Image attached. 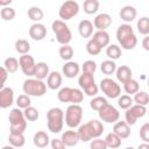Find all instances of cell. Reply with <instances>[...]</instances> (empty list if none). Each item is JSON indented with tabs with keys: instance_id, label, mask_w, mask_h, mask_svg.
<instances>
[{
	"instance_id": "6da1fadb",
	"label": "cell",
	"mask_w": 149,
	"mask_h": 149,
	"mask_svg": "<svg viewBox=\"0 0 149 149\" xmlns=\"http://www.w3.org/2000/svg\"><path fill=\"white\" fill-rule=\"evenodd\" d=\"M77 132L80 141L88 142L100 137V135L104 133V125L99 120H90L86 123L80 125Z\"/></svg>"
},
{
	"instance_id": "7a4b0ae2",
	"label": "cell",
	"mask_w": 149,
	"mask_h": 149,
	"mask_svg": "<svg viewBox=\"0 0 149 149\" xmlns=\"http://www.w3.org/2000/svg\"><path fill=\"white\" fill-rule=\"evenodd\" d=\"M116 40L122 49L133 50L137 44V37L129 23L120 24L116 29Z\"/></svg>"
},
{
	"instance_id": "3957f363",
	"label": "cell",
	"mask_w": 149,
	"mask_h": 149,
	"mask_svg": "<svg viewBox=\"0 0 149 149\" xmlns=\"http://www.w3.org/2000/svg\"><path fill=\"white\" fill-rule=\"evenodd\" d=\"M47 125L48 129L54 133L58 134L63 130L64 126V112L59 107H52L47 112Z\"/></svg>"
},
{
	"instance_id": "277c9868",
	"label": "cell",
	"mask_w": 149,
	"mask_h": 149,
	"mask_svg": "<svg viewBox=\"0 0 149 149\" xmlns=\"http://www.w3.org/2000/svg\"><path fill=\"white\" fill-rule=\"evenodd\" d=\"M22 90L29 97H42L47 93V84L36 78H28L23 81Z\"/></svg>"
},
{
	"instance_id": "5b68a950",
	"label": "cell",
	"mask_w": 149,
	"mask_h": 149,
	"mask_svg": "<svg viewBox=\"0 0 149 149\" xmlns=\"http://www.w3.org/2000/svg\"><path fill=\"white\" fill-rule=\"evenodd\" d=\"M51 29H52L54 34L56 35V40L59 44H62V45L69 44L70 41L72 40V33H71L69 26L64 21L55 20L51 23Z\"/></svg>"
},
{
	"instance_id": "8992f818",
	"label": "cell",
	"mask_w": 149,
	"mask_h": 149,
	"mask_svg": "<svg viewBox=\"0 0 149 149\" xmlns=\"http://www.w3.org/2000/svg\"><path fill=\"white\" fill-rule=\"evenodd\" d=\"M8 120L10 123V133H21L23 134L27 128V120L24 118L23 111H21L19 107L13 108L9 112Z\"/></svg>"
},
{
	"instance_id": "52a82bcc",
	"label": "cell",
	"mask_w": 149,
	"mask_h": 149,
	"mask_svg": "<svg viewBox=\"0 0 149 149\" xmlns=\"http://www.w3.org/2000/svg\"><path fill=\"white\" fill-rule=\"evenodd\" d=\"M57 98L61 102H71L74 105H79L84 100V93L79 88L62 87L57 93Z\"/></svg>"
},
{
	"instance_id": "ba28073f",
	"label": "cell",
	"mask_w": 149,
	"mask_h": 149,
	"mask_svg": "<svg viewBox=\"0 0 149 149\" xmlns=\"http://www.w3.org/2000/svg\"><path fill=\"white\" fill-rule=\"evenodd\" d=\"M83 119V107L80 105L71 104L65 111V123L69 128H76L80 126Z\"/></svg>"
},
{
	"instance_id": "9c48e42d",
	"label": "cell",
	"mask_w": 149,
	"mask_h": 149,
	"mask_svg": "<svg viewBox=\"0 0 149 149\" xmlns=\"http://www.w3.org/2000/svg\"><path fill=\"white\" fill-rule=\"evenodd\" d=\"M78 84H79L80 88L85 92L86 95H88V97H97L98 91H99V87L95 84V80H94V76L93 74L83 72L81 74H79Z\"/></svg>"
},
{
	"instance_id": "30bf717a",
	"label": "cell",
	"mask_w": 149,
	"mask_h": 149,
	"mask_svg": "<svg viewBox=\"0 0 149 149\" xmlns=\"http://www.w3.org/2000/svg\"><path fill=\"white\" fill-rule=\"evenodd\" d=\"M100 90L107 98H111V99H115L121 95L120 85L115 80H113L112 78H108V77L100 80Z\"/></svg>"
},
{
	"instance_id": "8fae6325",
	"label": "cell",
	"mask_w": 149,
	"mask_h": 149,
	"mask_svg": "<svg viewBox=\"0 0 149 149\" xmlns=\"http://www.w3.org/2000/svg\"><path fill=\"white\" fill-rule=\"evenodd\" d=\"M79 12V5L74 0H68L62 3L58 10V15L62 19V21L71 20L73 16H76Z\"/></svg>"
},
{
	"instance_id": "7c38bea8",
	"label": "cell",
	"mask_w": 149,
	"mask_h": 149,
	"mask_svg": "<svg viewBox=\"0 0 149 149\" xmlns=\"http://www.w3.org/2000/svg\"><path fill=\"white\" fill-rule=\"evenodd\" d=\"M148 113V109L146 108V106H141V105H133L130 108L126 109L125 112V121L129 125V126H134L136 123V121L141 118H143L146 114Z\"/></svg>"
},
{
	"instance_id": "4fadbf2b",
	"label": "cell",
	"mask_w": 149,
	"mask_h": 149,
	"mask_svg": "<svg viewBox=\"0 0 149 149\" xmlns=\"http://www.w3.org/2000/svg\"><path fill=\"white\" fill-rule=\"evenodd\" d=\"M98 115L101 121L107 123H115L119 121V118H120L119 111L111 104H106L102 108H100L98 111Z\"/></svg>"
},
{
	"instance_id": "5bb4252c",
	"label": "cell",
	"mask_w": 149,
	"mask_h": 149,
	"mask_svg": "<svg viewBox=\"0 0 149 149\" xmlns=\"http://www.w3.org/2000/svg\"><path fill=\"white\" fill-rule=\"evenodd\" d=\"M19 62H20V68H21V71L23 72V74H26L27 77L35 76V70H36L37 63H35V59L33 56H30L29 54L22 55V56H20Z\"/></svg>"
},
{
	"instance_id": "9a60e30c",
	"label": "cell",
	"mask_w": 149,
	"mask_h": 149,
	"mask_svg": "<svg viewBox=\"0 0 149 149\" xmlns=\"http://www.w3.org/2000/svg\"><path fill=\"white\" fill-rule=\"evenodd\" d=\"M14 102V91L12 87L7 86L0 90V107L8 108Z\"/></svg>"
},
{
	"instance_id": "2e32d148",
	"label": "cell",
	"mask_w": 149,
	"mask_h": 149,
	"mask_svg": "<svg viewBox=\"0 0 149 149\" xmlns=\"http://www.w3.org/2000/svg\"><path fill=\"white\" fill-rule=\"evenodd\" d=\"M111 24H112V16L107 13L98 14L93 20L94 28H97L98 30H101V31L106 30Z\"/></svg>"
},
{
	"instance_id": "e0dca14e",
	"label": "cell",
	"mask_w": 149,
	"mask_h": 149,
	"mask_svg": "<svg viewBox=\"0 0 149 149\" xmlns=\"http://www.w3.org/2000/svg\"><path fill=\"white\" fill-rule=\"evenodd\" d=\"M29 36L34 41H42L47 36V28L42 23H34L29 28Z\"/></svg>"
},
{
	"instance_id": "ac0fdd59",
	"label": "cell",
	"mask_w": 149,
	"mask_h": 149,
	"mask_svg": "<svg viewBox=\"0 0 149 149\" xmlns=\"http://www.w3.org/2000/svg\"><path fill=\"white\" fill-rule=\"evenodd\" d=\"M79 71H80L79 64L77 62H73V61L65 62V64L62 68V72H63V74L66 78H74V77H77L79 74Z\"/></svg>"
},
{
	"instance_id": "d6986e66",
	"label": "cell",
	"mask_w": 149,
	"mask_h": 149,
	"mask_svg": "<svg viewBox=\"0 0 149 149\" xmlns=\"http://www.w3.org/2000/svg\"><path fill=\"white\" fill-rule=\"evenodd\" d=\"M113 133L116 134L121 140H125L130 135V127L126 121H118L113 126Z\"/></svg>"
},
{
	"instance_id": "ffe728a7",
	"label": "cell",
	"mask_w": 149,
	"mask_h": 149,
	"mask_svg": "<svg viewBox=\"0 0 149 149\" xmlns=\"http://www.w3.org/2000/svg\"><path fill=\"white\" fill-rule=\"evenodd\" d=\"M61 140L63 141V143H64L66 147H74V146H77V143L80 141L77 130H65V132L62 134Z\"/></svg>"
},
{
	"instance_id": "44dd1931",
	"label": "cell",
	"mask_w": 149,
	"mask_h": 149,
	"mask_svg": "<svg viewBox=\"0 0 149 149\" xmlns=\"http://www.w3.org/2000/svg\"><path fill=\"white\" fill-rule=\"evenodd\" d=\"M119 15H120L121 20H123L126 23H129V22H132V21H134L136 19L137 12H136V8L134 6L127 5V6H123L120 9Z\"/></svg>"
},
{
	"instance_id": "7402d4cb",
	"label": "cell",
	"mask_w": 149,
	"mask_h": 149,
	"mask_svg": "<svg viewBox=\"0 0 149 149\" xmlns=\"http://www.w3.org/2000/svg\"><path fill=\"white\" fill-rule=\"evenodd\" d=\"M115 76H116V79L125 84L127 83L128 80L133 79V72H132V69L127 65H121L116 69V72H115Z\"/></svg>"
},
{
	"instance_id": "603a6c76",
	"label": "cell",
	"mask_w": 149,
	"mask_h": 149,
	"mask_svg": "<svg viewBox=\"0 0 149 149\" xmlns=\"http://www.w3.org/2000/svg\"><path fill=\"white\" fill-rule=\"evenodd\" d=\"M62 81H63L62 74L57 71H52L47 78V86L50 90H58L62 85Z\"/></svg>"
},
{
	"instance_id": "cb8c5ba5",
	"label": "cell",
	"mask_w": 149,
	"mask_h": 149,
	"mask_svg": "<svg viewBox=\"0 0 149 149\" xmlns=\"http://www.w3.org/2000/svg\"><path fill=\"white\" fill-rule=\"evenodd\" d=\"M33 142H34V144H35L37 148L43 149V148L48 147V144H49L51 141H50V139H49V135H48L45 132L38 130V132L35 133V135H34V137H33Z\"/></svg>"
},
{
	"instance_id": "d4e9b609",
	"label": "cell",
	"mask_w": 149,
	"mask_h": 149,
	"mask_svg": "<svg viewBox=\"0 0 149 149\" xmlns=\"http://www.w3.org/2000/svg\"><path fill=\"white\" fill-rule=\"evenodd\" d=\"M93 23L90 20H81L78 24V31L79 35L84 38H88L93 34Z\"/></svg>"
},
{
	"instance_id": "484cf974",
	"label": "cell",
	"mask_w": 149,
	"mask_h": 149,
	"mask_svg": "<svg viewBox=\"0 0 149 149\" xmlns=\"http://www.w3.org/2000/svg\"><path fill=\"white\" fill-rule=\"evenodd\" d=\"M91 38L94 40V41L101 47V49L105 48V47H108V45H109V41H111L109 34H108L106 30H104V31H101V30L95 31Z\"/></svg>"
},
{
	"instance_id": "4316f807",
	"label": "cell",
	"mask_w": 149,
	"mask_h": 149,
	"mask_svg": "<svg viewBox=\"0 0 149 149\" xmlns=\"http://www.w3.org/2000/svg\"><path fill=\"white\" fill-rule=\"evenodd\" d=\"M50 74L49 72V65L45 62H38L36 64V70H35V78L43 80L44 78H48V76Z\"/></svg>"
},
{
	"instance_id": "83f0119b",
	"label": "cell",
	"mask_w": 149,
	"mask_h": 149,
	"mask_svg": "<svg viewBox=\"0 0 149 149\" xmlns=\"http://www.w3.org/2000/svg\"><path fill=\"white\" fill-rule=\"evenodd\" d=\"M8 141H9V144L15 148H22L26 143L24 135L21 133H9Z\"/></svg>"
},
{
	"instance_id": "f1b7e54d",
	"label": "cell",
	"mask_w": 149,
	"mask_h": 149,
	"mask_svg": "<svg viewBox=\"0 0 149 149\" xmlns=\"http://www.w3.org/2000/svg\"><path fill=\"white\" fill-rule=\"evenodd\" d=\"M116 64H115V62L114 61H112V59H106V61H104L102 63H101V65H100V70H101V72L104 73V74H106V76H111V74H113V73H115L116 72Z\"/></svg>"
},
{
	"instance_id": "f546056e",
	"label": "cell",
	"mask_w": 149,
	"mask_h": 149,
	"mask_svg": "<svg viewBox=\"0 0 149 149\" xmlns=\"http://www.w3.org/2000/svg\"><path fill=\"white\" fill-rule=\"evenodd\" d=\"M122 55V51H121V48L116 44H109L107 48H106V56L112 59V61H116L121 57Z\"/></svg>"
},
{
	"instance_id": "4dcf8cb0",
	"label": "cell",
	"mask_w": 149,
	"mask_h": 149,
	"mask_svg": "<svg viewBox=\"0 0 149 149\" xmlns=\"http://www.w3.org/2000/svg\"><path fill=\"white\" fill-rule=\"evenodd\" d=\"M28 17L31 20V21H35V23H40V21L43 19V10L37 7V6H33L28 9Z\"/></svg>"
},
{
	"instance_id": "1f68e13d",
	"label": "cell",
	"mask_w": 149,
	"mask_h": 149,
	"mask_svg": "<svg viewBox=\"0 0 149 149\" xmlns=\"http://www.w3.org/2000/svg\"><path fill=\"white\" fill-rule=\"evenodd\" d=\"M15 50L21 55H27L30 51V43L24 38H19L15 41Z\"/></svg>"
},
{
	"instance_id": "d6a6232c",
	"label": "cell",
	"mask_w": 149,
	"mask_h": 149,
	"mask_svg": "<svg viewBox=\"0 0 149 149\" xmlns=\"http://www.w3.org/2000/svg\"><path fill=\"white\" fill-rule=\"evenodd\" d=\"M83 8H84V12L88 15L95 14L99 9V1L98 0H85L83 3Z\"/></svg>"
},
{
	"instance_id": "836d02e7",
	"label": "cell",
	"mask_w": 149,
	"mask_h": 149,
	"mask_svg": "<svg viewBox=\"0 0 149 149\" xmlns=\"http://www.w3.org/2000/svg\"><path fill=\"white\" fill-rule=\"evenodd\" d=\"M20 66V62L15 57H8L3 62V68L9 72V73H15Z\"/></svg>"
},
{
	"instance_id": "e575fe53",
	"label": "cell",
	"mask_w": 149,
	"mask_h": 149,
	"mask_svg": "<svg viewBox=\"0 0 149 149\" xmlns=\"http://www.w3.org/2000/svg\"><path fill=\"white\" fill-rule=\"evenodd\" d=\"M105 142H106L107 147L112 148V149H116L121 146V139L116 134H114L113 132L107 134V136L105 137Z\"/></svg>"
},
{
	"instance_id": "d590c367",
	"label": "cell",
	"mask_w": 149,
	"mask_h": 149,
	"mask_svg": "<svg viewBox=\"0 0 149 149\" xmlns=\"http://www.w3.org/2000/svg\"><path fill=\"white\" fill-rule=\"evenodd\" d=\"M58 54H59V57L65 61V62H69L71 61V58L73 57V48L69 44H65V45H62L58 50Z\"/></svg>"
},
{
	"instance_id": "8d00e7d4",
	"label": "cell",
	"mask_w": 149,
	"mask_h": 149,
	"mask_svg": "<svg viewBox=\"0 0 149 149\" xmlns=\"http://www.w3.org/2000/svg\"><path fill=\"white\" fill-rule=\"evenodd\" d=\"M136 28L140 34H142L144 36L149 35V17H147V16L140 17L136 23Z\"/></svg>"
},
{
	"instance_id": "74e56055",
	"label": "cell",
	"mask_w": 149,
	"mask_h": 149,
	"mask_svg": "<svg viewBox=\"0 0 149 149\" xmlns=\"http://www.w3.org/2000/svg\"><path fill=\"white\" fill-rule=\"evenodd\" d=\"M123 90H125V92H126L128 95H132V94H135V93L139 92L140 85H139L137 80L130 79V80H128L127 83L123 84Z\"/></svg>"
},
{
	"instance_id": "f35d334b",
	"label": "cell",
	"mask_w": 149,
	"mask_h": 149,
	"mask_svg": "<svg viewBox=\"0 0 149 149\" xmlns=\"http://www.w3.org/2000/svg\"><path fill=\"white\" fill-rule=\"evenodd\" d=\"M133 100L136 105H141V106H147L149 104V94L144 91H139L137 93L134 94Z\"/></svg>"
},
{
	"instance_id": "ab89813d",
	"label": "cell",
	"mask_w": 149,
	"mask_h": 149,
	"mask_svg": "<svg viewBox=\"0 0 149 149\" xmlns=\"http://www.w3.org/2000/svg\"><path fill=\"white\" fill-rule=\"evenodd\" d=\"M86 51L88 55H92V56H97L101 52V47L92 38H90L86 43Z\"/></svg>"
},
{
	"instance_id": "60d3db41",
	"label": "cell",
	"mask_w": 149,
	"mask_h": 149,
	"mask_svg": "<svg viewBox=\"0 0 149 149\" xmlns=\"http://www.w3.org/2000/svg\"><path fill=\"white\" fill-rule=\"evenodd\" d=\"M133 104H134V100H133V98H132L130 95H128V94H122V95H120V97L118 98V105H119V107L122 108V109H128V108H130V107L133 106Z\"/></svg>"
},
{
	"instance_id": "b9f144b4",
	"label": "cell",
	"mask_w": 149,
	"mask_h": 149,
	"mask_svg": "<svg viewBox=\"0 0 149 149\" xmlns=\"http://www.w3.org/2000/svg\"><path fill=\"white\" fill-rule=\"evenodd\" d=\"M106 104H108L107 102V100H106V98L105 97H99V95H97V97H94L93 99H91V101H90V107L93 109V111H99L100 108H102Z\"/></svg>"
},
{
	"instance_id": "7bdbcfd3",
	"label": "cell",
	"mask_w": 149,
	"mask_h": 149,
	"mask_svg": "<svg viewBox=\"0 0 149 149\" xmlns=\"http://www.w3.org/2000/svg\"><path fill=\"white\" fill-rule=\"evenodd\" d=\"M23 114H24L26 120H28V121H36L40 116V113H38L37 108H35L33 106H29L28 108L23 109Z\"/></svg>"
},
{
	"instance_id": "ee69618b",
	"label": "cell",
	"mask_w": 149,
	"mask_h": 149,
	"mask_svg": "<svg viewBox=\"0 0 149 149\" xmlns=\"http://www.w3.org/2000/svg\"><path fill=\"white\" fill-rule=\"evenodd\" d=\"M15 9L13 7H2V9L0 10V16L2 20L5 21H12L15 17Z\"/></svg>"
},
{
	"instance_id": "f6af8a7d",
	"label": "cell",
	"mask_w": 149,
	"mask_h": 149,
	"mask_svg": "<svg viewBox=\"0 0 149 149\" xmlns=\"http://www.w3.org/2000/svg\"><path fill=\"white\" fill-rule=\"evenodd\" d=\"M31 104V100H30V97L27 95V94H20L17 98H16V105L20 109H26L30 106Z\"/></svg>"
},
{
	"instance_id": "bcb514c9",
	"label": "cell",
	"mask_w": 149,
	"mask_h": 149,
	"mask_svg": "<svg viewBox=\"0 0 149 149\" xmlns=\"http://www.w3.org/2000/svg\"><path fill=\"white\" fill-rule=\"evenodd\" d=\"M81 70H83V72H85V73L94 74V72H95V70H97V64H95L94 61H91V59L85 61V62L83 63V65H81Z\"/></svg>"
},
{
	"instance_id": "7dc6e473",
	"label": "cell",
	"mask_w": 149,
	"mask_h": 149,
	"mask_svg": "<svg viewBox=\"0 0 149 149\" xmlns=\"http://www.w3.org/2000/svg\"><path fill=\"white\" fill-rule=\"evenodd\" d=\"M140 139L144 143H149V122H146L140 128Z\"/></svg>"
},
{
	"instance_id": "c3c4849f",
	"label": "cell",
	"mask_w": 149,
	"mask_h": 149,
	"mask_svg": "<svg viewBox=\"0 0 149 149\" xmlns=\"http://www.w3.org/2000/svg\"><path fill=\"white\" fill-rule=\"evenodd\" d=\"M107 144L105 142V140H101V139H94L91 141L90 143V149H107Z\"/></svg>"
},
{
	"instance_id": "681fc988",
	"label": "cell",
	"mask_w": 149,
	"mask_h": 149,
	"mask_svg": "<svg viewBox=\"0 0 149 149\" xmlns=\"http://www.w3.org/2000/svg\"><path fill=\"white\" fill-rule=\"evenodd\" d=\"M51 149H65L66 146L63 143V141L61 139H52L50 142Z\"/></svg>"
},
{
	"instance_id": "f907efd6",
	"label": "cell",
	"mask_w": 149,
	"mask_h": 149,
	"mask_svg": "<svg viewBox=\"0 0 149 149\" xmlns=\"http://www.w3.org/2000/svg\"><path fill=\"white\" fill-rule=\"evenodd\" d=\"M0 73H1V84H0V87L3 88V87H5V83H6V80H7V77H8V73H9V72H8L3 66H1Z\"/></svg>"
},
{
	"instance_id": "816d5d0a",
	"label": "cell",
	"mask_w": 149,
	"mask_h": 149,
	"mask_svg": "<svg viewBox=\"0 0 149 149\" xmlns=\"http://www.w3.org/2000/svg\"><path fill=\"white\" fill-rule=\"evenodd\" d=\"M142 48L147 51H149V35L144 36L143 40H142Z\"/></svg>"
},
{
	"instance_id": "f5cc1de1",
	"label": "cell",
	"mask_w": 149,
	"mask_h": 149,
	"mask_svg": "<svg viewBox=\"0 0 149 149\" xmlns=\"http://www.w3.org/2000/svg\"><path fill=\"white\" fill-rule=\"evenodd\" d=\"M12 3V0H0V6L2 7H8V5Z\"/></svg>"
},
{
	"instance_id": "db71d44e",
	"label": "cell",
	"mask_w": 149,
	"mask_h": 149,
	"mask_svg": "<svg viewBox=\"0 0 149 149\" xmlns=\"http://www.w3.org/2000/svg\"><path fill=\"white\" fill-rule=\"evenodd\" d=\"M137 149H149V143H141V144H139V147H137Z\"/></svg>"
},
{
	"instance_id": "11a10c76",
	"label": "cell",
	"mask_w": 149,
	"mask_h": 149,
	"mask_svg": "<svg viewBox=\"0 0 149 149\" xmlns=\"http://www.w3.org/2000/svg\"><path fill=\"white\" fill-rule=\"evenodd\" d=\"M1 149H16V148L13 147V146H3Z\"/></svg>"
},
{
	"instance_id": "9f6ffc18",
	"label": "cell",
	"mask_w": 149,
	"mask_h": 149,
	"mask_svg": "<svg viewBox=\"0 0 149 149\" xmlns=\"http://www.w3.org/2000/svg\"><path fill=\"white\" fill-rule=\"evenodd\" d=\"M126 149H135V148H133V147H127Z\"/></svg>"
},
{
	"instance_id": "6f0895ef",
	"label": "cell",
	"mask_w": 149,
	"mask_h": 149,
	"mask_svg": "<svg viewBox=\"0 0 149 149\" xmlns=\"http://www.w3.org/2000/svg\"><path fill=\"white\" fill-rule=\"evenodd\" d=\"M148 87H149V77H148Z\"/></svg>"
},
{
	"instance_id": "680465c9",
	"label": "cell",
	"mask_w": 149,
	"mask_h": 149,
	"mask_svg": "<svg viewBox=\"0 0 149 149\" xmlns=\"http://www.w3.org/2000/svg\"><path fill=\"white\" fill-rule=\"evenodd\" d=\"M148 114H149V108H148Z\"/></svg>"
}]
</instances>
